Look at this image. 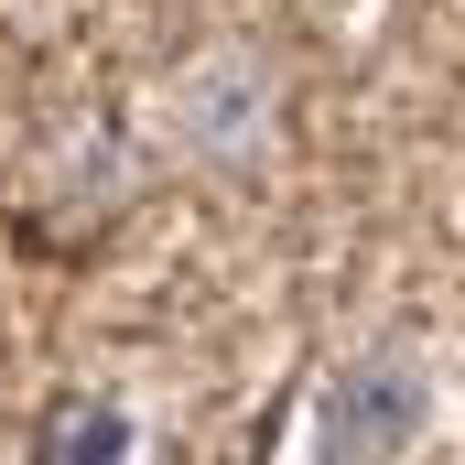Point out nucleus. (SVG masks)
Returning a JSON list of instances; mask_svg holds the SVG:
<instances>
[{
    "instance_id": "f257e3e1",
    "label": "nucleus",
    "mask_w": 465,
    "mask_h": 465,
    "mask_svg": "<svg viewBox=\"0 0 465 465\" xmlns=\"http://www.w3.org/2000/svg\"><path fill=\"white\" fill-rule=\"evenodd\" d=\"M433 422V379L411 347H368L347 357L336 401H325V465H401Z\"/></svg>"
},
{
    "instance_id": "f03ea898",
    "label": "nucleus",
    "mask_w": 465,
    "mask_h": 465,
    "mask_svg": "<svg viewBox=\"0 0 465 465\" xmlns=\"http://www.w3.org/2000/svg\"><path fill=\"white\" fill-rule=\"evenodd\" d=\"M184 130H195V141H206V152H249V141H260V76H249V65H206V76H184Z\"/></svg>"
},
{
    "instance_id": "7ed1b4c3",
    "label": "nucleus",
    "mask_w": 465,
    "mask_h": 465,
    "mask_svg": "<svg viewBox=\"0 0 465 465\" xmlns=\"http://www.w3.org/2000/svg\"><path fill=\"white\" fill-rule=\"evenodd\" d=\"M130 455V422H119L109 401H87V411H54L44 422V465H119Z\"/></svg>"
}]
</instances>
